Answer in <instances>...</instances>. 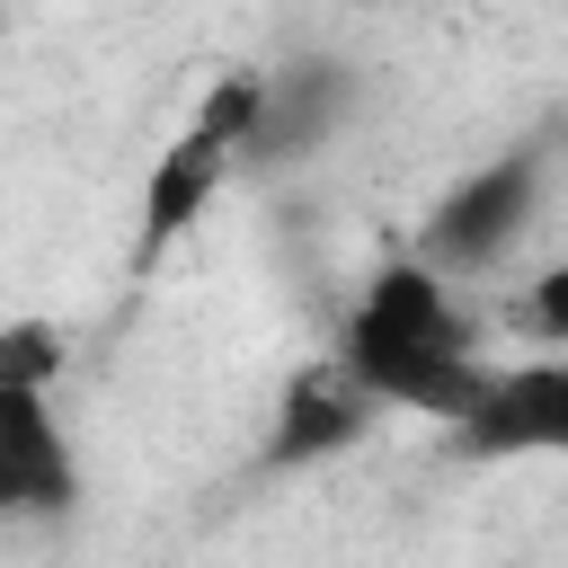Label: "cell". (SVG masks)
<instances>
[{"label": "cell", "mask_w": 568, "mask_h": 568, "mask_svg": "<svg viewBox=\"0 0 568 568\" xmlns=\"http://www.w3.org/2000/svg\"><path fill=\"white\" fill-rule=\"evenodd\" d=\"M337 355L355 364V382L390 408V417H426L444 435H462L497 382L488 355V320L462 302V284H444L426 257H382L337 328Z\"/></svg>", "instance_id": "obj_1"}, {"label": "cell", "mask_w": 568, "mask_h": 568, "mask_svg": "<svg viewBox=\"0 0 568 568\" xmlns=\"http://www.w3.org/2000/svg\"><path fill=\"white\" fill-rule=\"evenodd\" d=\"M257 115H266V71H213V89L186 106V124L151 151L142 169V222H133V266H160L213 204L222 186L248 169L257 151Z\"/></svg>", "instance_id": "obj_2"}, {"label": "cell", "mask_w": 568, "mask_h": 568, "mask_svg": "<svg viewBox=\"0 0 568 568\" xmlns=\"http://www.w3.org/2000/svg\"><path fill=\"white\" fill-rule=\"evenodd\" d=\"M541 204H550V151H541V142H506V151H488L479 169H462V178L417 213L408 257H426L444 284L506 275V266L524 257V240L541 231Z\"/></svg>", "instance_id": "obj_3"}, {"label": "cell", "mask_w": 568, "mask_h": 568, "mask_svg": "<svg viewBox=\"0 0 568 568\" xmlns=\"http://www.w3.org/2000/svg\"><path fill=\"white\" fill-rule=\"evenodd\" d=\"M390 408L355 382V364L337 346L302 355L275 390V417H266V444H257V470H320V462H346Z\"/></svg>", "instance_id": "obj_4"}, {"label": "cell", "mask_w": 568, "mask_h": 568, "mask_svg": "<svg viewBox=\"0 0 568 568\" xmlns=\"http://www.w3.org/2000/svg\"><path fill=\"white\" fill-rule=\"evenodd\" d=\"M71 506H80V453H71L62 399L44 382H0V515L62 524Z\"/></svg>", "instance_id": "obj_5"}, {"label": "cell", "mask_w": 568, "mask_h": 568, "mask_svg": "<svg viewBox=\"0 0 568 568\" xmlns=\"http://www.w3.org/2000/svg\"><path fill=\"white\" fill-rule=\"evenodd\" d=\"M462 462H568V346L559 355H506L479 417L453 435Z\"/></svg>", "instance_id": "obj_6"}, {"label": "cell", "mask_w": 568, "mask_h": 568, "mask_svg": "<svg viewBox=\"0 0 568 568\" xmlns=\"http://www.w3.org/2000/svg\"><path fill=\"white\" fill-rule=\"evenodd\" d=\"M337 106H346V80H337V71H320V62H302V71H266V115H257V151H248V169L311 160V151L328 142Z\"/></svg>", "instance_id": "obj_7"}, {"label": "cell", "mask_w": 568, "mask_h": 568, "mask_svg": "<svg viewBox=\"0 0 568 568\" xmlns=\"http://www.w3.org/2000/svg\"><path fill=\"white\" fill-rule=\"evenodd\" d=\"M506 337L524 346V355H559L568 346V257H541L532 275H515V293H506Z\"/></svg>", "instance_id": "obj_8"}]
</instances>
